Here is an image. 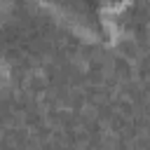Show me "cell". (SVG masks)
Listing matches in <instances>:
<instances>
[{"mask_svg": "<svg viewBox=\"0 0 150 150\" xmlns=\"http://www.w3.org/2000/svg\"><path fill=\"white\" fill-rule=\"evenodd\" d=\"M0 70H2V61H0Z\"/></svg>", "mask_w": 150, "mask_h": 150, "instance_id": "obj_1", "label": "cell"}]
</instances>
